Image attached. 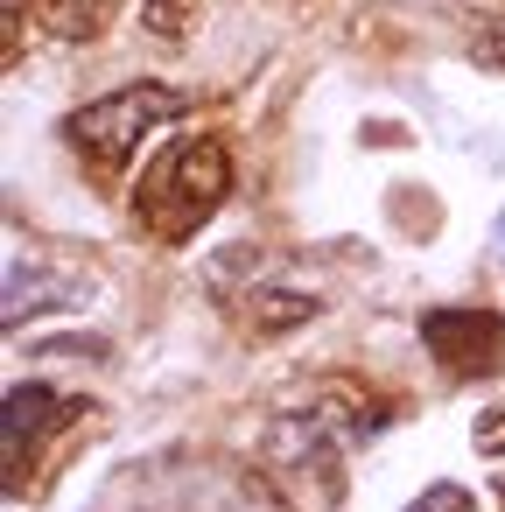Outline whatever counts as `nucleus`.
Segmentation results:
<instances>
[{"mask_svg":"<svg viewBox=\"0 0 505 512\" xmlns=\"http://www.w3.org/2000/svg\"><path fill=\"white\" fill-rule=\"evenodd\" d=\"M470 50H477V64H498V71H505V22H498V29H484Z\"/></svg>","mask_w":505,"mask_h":512,"instance_id":"11","label":"nucleus"},{"mask_svg":"<svg viewBox=\"0 0 505 512\" xmlns=\"http://www.w3.org/2000/svg\"><path fill=\"white\" fill-rule=\"evenodd\" d=\"M407 512H477V498H470L463 484H428V491H421Z\"/></svg>","mask_w":505,"mask_h":512,"instance_id":"10","label":"nucleus"},{"mask_svg":"<svg viewBox=\"0 0 505 512\" xmlns=\"http://www.w3.org/2000/svg\"><path fill=\"white\" fill-rule=\"evenodd\" d=\"M85 400L57 393V386H8V484L22 491L29 477V449H43L64 421H78Z\"/></svg>","mask_w":505,"mask_h":512,"instance_id":"5","label":"nucleus"},{"mask_svg":"<svg viewBox=\"0 0 505 512\" xmlns=\"http://www.w3.org/2000/svg\"><path fill=\"white\" fill-rule=\"evenodd\" d=\"M337 449H344V435L323 421V414H281V421H267V435H260V456H267V470H274V484H288L302 505H316V512H330L337 498H344V463H337Z\"/></svg>","mask_w":505,"mask_h":512,"instance_id":"3","label":"nucleus"},{"mask_svg":"<svg viewBox=\"0 0 505 512\" xmlns=\"http://www.w3.org/2000/svg\"><path fill=\"white\" fill-rule=\"evenodd\" d=\"M477 449H484V456L505 449V414H484V421H477Z\"/></svg>","mask_w":505,"mask_h":512,"instance_id":"12","label":"nucleus"},{"mask_svg":"<svg viewBox=\"0 0 505 512\" xmlns=\"http://www.w3.org/2000/svg\"><path fill=\"white\" fill-rule=\"evenodd\" d=\"M197 8H204V0H141V29L155 43H183L197 29Z\"/></svg>","mask_w":505,"mask_h":512,"instance_id":"9","label":"nucleus"},{"mask_svg":"<svg viewBox=\"0 0 505 512\" xmlns=\"http://www.w3.org/2000/svg\"><path fill=\"white\" fill-rule=\"evenodd\" d=\"M183 113H190V99H183V92H169V85H127V92H106V99L78 106V113L64 120V141L78 148V162H85V169L120 176V169L148 148V134L176 127Z\"/></svg>","mask_w":505,"mask_h":512,"instance_id":"2","label":"nucleus"},{"mask_svg":"<svg viewBox=\"0 0 505 512\" xmlns=\"http://www.w3.org/2000/svg\"><path fill=\"white\" fill-rule=\"evenodd\" d=\"M106 8L113 0H29L22 15H36V29L57 36V43H92L106 29Z\"/></svg>","mask_w":505,"mask_h":512,"instance_id":"8","label":"nucleus"},{"mask_svg":"<svg viewBox=\"0 0 505 512\" xmlns=\"http://www.w3.org/2000/svg\"><path fill=\"white\" fill-rule=\"evenodd\" d=\"M323 302L309 295V288H260L253 281V295L239 302V316H246V330H260V337H281V330H295V323H309Z\"/></svg>","mask_w":505,"mask_h":512,"instance_id":"7","label":"nucleus"},{"mask_svg":"<svg viewBox=\"0 0 505 512\" xmlns=\"http://www.w3.org/2000/svg\"><path fill=\"white\" fill-rule=\"evenodd\" d=\"M225 197H232V155H225V141L183 134V141H169V148L148 162V176L134 183V225H141L148 239H162V246H183V239L204 232V218H211Z\"/></svg>","mask_w":505,"mask_h":512,"instance_id":"1","label":"nucleus"},{"mask_svg":"<svg viewBox=\"0 0 505 512\" xmlns=\"http://www.w3.org/2000/svg\"><path fill=\"white\" fill-rule=\"evenodd\" d=\"M85 295V274H71V267H50V260H29V253H15L8 260V330H22L29 323V309L43 316V309H64V302H78Z\"/></svg>","mask_w":505,"mask_h":512,"instance_id":"6","label":"nucleus"},{"mask_svg":"<svg viewBox=\"0 0 505 512\" xmlns=\"http://www.w3.org/2000/svg\"><path fill=\"white\" fill-rule=\"evenodd\" d=\"M498 260H505V218H498Z\"/></svg>","mask_w":505,"mask_h":512,"instance_id":"13","label":"nucleus"},{"mask_svg":"<svg viewBox=\"0 0 505 512\" xmlns=\"http://www.w3.org/2000/svg\"><path fill=\"white\" fill-rule=\"evenodd\" d=\"M421 344L435 351L442 372L477 379L505 365V316L498 309H428L421 316Z\"/></svg>","mask_w":505,"mask_h":512,"instance_id":"4","label":"nucleus"}]
</instances>
